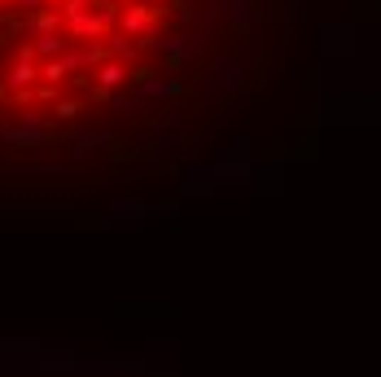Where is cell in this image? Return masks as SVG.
Masks as SVG:
<instances>
[{"instance_id":"obj_1","label":"cell","mask_w":381,"mask_h":377,"mask_svg":"<svg viewBox=\"0 0 381 377\" xmlns=\"http://www.w3.org/2000/svg\"><path fill=\"white\" fill-rule=\"evenodd\" d=\"M118 31H123V35L154 31V9H149V5H127V9L118 13Z\"/></svg>"},{"instance_id":"obj_2","label":"cell","mask_w":381,"mask_h":377,"mask_svg":"<svg viewBox=\"0 0 381 377\" xmlns=\"http://www.w3.org/2000/svg\"><path fill=\"white\" fill-rule=\"evenodd\" d=\"M118 84H127V66L123 62H106V66L96 70V97H101V102H106Z\"/></svg>"},{"instance_id":"obj_3","label":"cell","mask_w":381,"mask_h":377,"mask_svg":"<svg viewBox=\"0 0 381 377\" xmlns=\"http://www.w3.org/2000/svg\"><path fill=\"white\" fill-rule=\"evenodd\" d=\"M5 80H9V88L18 92V88H31L35 80H44V75L31 66V58H27V53H18V62L9 66V75H5Z\"/></svg>"},{"instance_id":"obj_4","label":"cell","mask_w":381,"mask_h":377,"mask_svg":"<svg viewBox=\"0 0 381 377\" xmlns=\"http://www.w3.org/2000/svg\"><path fill=\"white\" fill-rule=\"evenodd\" d=\"M31 48H35V58H44V62H48V58H62L70 44L62 40V31H48V35H40V40H35Z\"/></svg>"},{"instance_id":"obj_5","label":"cell","mask_w":381,"mask_h":377,"mask_svg":"<svg viewBox=\"0 0 381 377\" xmlns=\"http://www.w3.org/2000/svg\"><path fill=\"white\" fill-rule=\"evenodd\" d=\"M40 75H44L48 84H62V80H70V62H66V58H48V62L40 66Z\"/></svg>"},{"instance_id":"obj_6","label":"cell","mask_w":381,"mask_h":377,"mask_svg":"<svg viewBox=\"0 0 381 377\" xmlns=\"http://www.w3.org/2000/svg\"><path fill=\"white\" fill-rule=\"evenodd\" d=\"M31 27H35L40 35H48V31H62V27H66V13H53V9H44V13L31 22Z\"/></svg>"},{"instance_id":"obj_7","label":"cell","mask_w":381,"mask_h":377,"mask_svg":"<svg viewBox=\"0 0 381 377\" xmlns=\"http://www.w3.org/2000/svg\"><path fill=\"white\" fill-rule=\"evenodd\" d=\"M92 9V0H66V5H62V13H66V22H74V18H84Z\"/></svg>"},{"instance_id":"obj_8","label":"cell","mask_w":381,"mask_h":377,"mask_svg":"<svg viewBox=\"0 0 381 377\" xmlns=\"http://www.w3.org/2000/svg\"><path fill=\"white\" fill-rule=\"evenodd\" d=\"M79 114V102H57V119H74Z\"/></svg>"},{"instance_id":"obj_9","label":"cell","mask_w":381,"mask_h":377,"mask_svg":"<svg viewBox=\"0 0 381 377\" xmlns=\"http://www.w3.org/2000/svg\"><path fill=\"white\" fill-rule=\"evenodd\" d=\"M44 5H66V0H44Z\"/></svg>"}]
</instances>
